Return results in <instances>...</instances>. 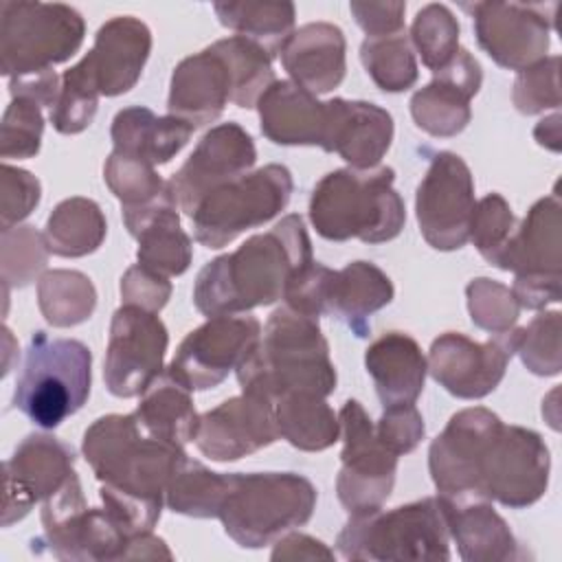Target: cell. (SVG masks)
Wrapping results in <instances>:
<instances>
[{"label":"cell","mask_w":562,"mask_h":562,"mask_svg":"<svg viewBox=\"0 0 562 562\" xmlns=\"http://www.w3.org/2000/svg\"><path fill=\"white\" fill-rule=\"evenodd\" d=\"M44 544L57 560H123L130 536L103 507H88L77 472L42 503Z\"/></svg>","instance_id":"cell-11"},{"label":"cell","mask_w":562,"mask_h":562,"mask_svg":"<svg viewBox=\"0 0 562 562\" xmlns=\"http://www.w3.org/2000/svg\"><path fill=\"white\" fill-rule=\"evenodd\" d=\"M215 46L233 75V103L246 110L255 108L259 97L277 81L270 53L241 35L217 40Z\"/></svg>","instance_id":"cell-40"},{"label":"cell","mask_w":562,"mask_h":562,"mask_svg":"<svg viewBox=\"0 0 562 562\" xmlns=\"http://www.w3.org/2000/svg\"><path fill=\"white\" fill-rule=\"evenodd\" d=\"M105 231V217L94 200L68 198L55 206L42 235L53 255L75 259L94 252Z\"/></svg>","instance_id":"cell-36"},{"label":"cell","mask_w":562,"mask_h":562,"mask_svg":"<svg viewBox=\"0 0 562 562\" xmlns=\"http://www.w3.org/2000/svg\"><path fill=\"white\" fill-rule=\"evenodd\" d=\"M391 167L336 169L323 176L310 198V220L329 241L351 237L364 244L391 241L406 222V206L393 189Z\"/></svg>","instance_id":"cell-4"},{"label":"cell","mask_w":562,"mask_h":562,"mask_svg":"<svg viewBox=\"0 0 562 562\" xmlns=\"http://www.w3.org/2000/svg\"><path fill=\"white\" fill-rule=\"evenodd\" d=\"M560 198L551 193L538 200L520 226L514 228L507 246L494 261L501 270H512V294L520 307L542 310L560 301L562 270V217Z\"/></svg>","instance_id":"cell-10"},{"label":"cell","mask_w":562,"mask_h":562,"mask_svg":"<svg viewBox=\"0 0 562 562\" xmlns=\"http://www.w3.org/2000/svg\"><path fill=\"white\" fill-rule=\"evenodd\" d=\"M44 132L42 105L26 97H13L0 125L2 158H33L40 151Z\"/></svg>","instance_id":"cell-45"},{"label":"cell","mask_w":562,"mask_h":562,"mask_svg":"<svg viewBox=\"0 0 562 562\" xmlns=\"http://www.w3.org/2000/svg\"><path fill=\"white\" fill-rule=\"evenodd\" d=\"M461 7L474 18L479 46L498 66L520 72L544 59L558 2H474Z\"/></svg>","instance_id":"cell-19"},{"label":"cell","mask_w":562,"mask_h":562,"mask_svg":"<svg viewBox=\"0 0 562 562\" xmlns=\"http://www.w3.org/2000/svg\"><path fill=\"white\" fill-rule=\"evenodd\" d=\"M151 50V31L134 15L108 20L94 37L92 50L81 59L99 94L116 97L134 88Z\"/></svg>","instance_id":"cell-26"},{"label":"cell","mask_w":562,"mask_h":562,"mask_svg":"<svg viewBox=\"0 0 562 562\" xmlns=\"http://www.w3.org/2000/svg\"><path fill=\"white\" fill-rule=\"evenodd\" d=\"M261 132L277 145H318L325 134V101L292 79L274 81L257 101Z\"/></svg>","instance_id":"cell-30"},{"label":"cell","mask_w":562,"mask_h":562,"mask_svg":"<svg viewBox=\"0 0 562 562\" xmlns=\"http://www.w3.org/2000/svg\"><path fill=\"white\" fill-rule=\"evenodd\" d=\"M342 432L340 472L336 492L349 516L375 512L391 496L397 454L375 435V426L356 400H347L338 413Z\"/></svg>","instance_id":"cell-12"},{"label":"cell","mask_w":562,"mask_h":562,"mask_svg":"<svg viewBox=\"0 0 562 562\" xmlns=\"http://www.w3.org/2000/svg\"><path fill=\"white\" fill-rule=\"evenodd\" d=\"M279 435L299 450L318 452L334 446L340 437V422L314 393H288L274 402Z\"/></svg>","instance_id":"cell-35"},{"label":"cell","mask_w":562,"mask_h":562,"mask_svg":"<svg viewBox=\"0 0 562 562\" xmlns=\"http://www.w3.org/2000/svg\"><path fill=\"white\" fill-rule=\"evenodd\" d=\"M411 40L424 66L437 72L459 53V22L446 4H426L413 20Z\"/></svg>","instance_id":"cell-42"},{"label":"cell","mask_w":562,"mask_h":562,"mask_svg":"<svg viewBox=\"0 0 562 562\" xmlns=\"http://www.w3.org/2000/svg\"><path fill=\"white\" fill-rule=\"evenodd\" d=\"M75 472V450L53 435L33 432L4 461L2 527L22 520L35 503L50 498Z\"/></svg>","instance_id":"cell-21"},{"label":"cell","mask_w":562,"mask_h":562,"mask_svg":"<svg viewBox=\"0 0 562 562\" xmlns=\"http://www.w3.org/2000/svg\"><path fill=\"white\" fill-rule=\"evenodd\" d=\"M391 279L371 261H351L334 272L325 314L342 321L353 336L367 338L371 314L393 301Z\"/></svg>","instance_id":"cell-32"},{"label":"cell","mask_w":562,"mask_h":562,"mask_svg":"<svg viewBox=\"0 0 562 562\" xmlns=\"http://www.w3.org/2000/svg\"><path fill=\"white\" fill-rule=\"evenodd\" d=\"M134 415L151 437L178 443L182 448L195 439L200 424L191 391L173 380L165 369L143 391Z\"/></svg>","instance_id":"cell-34"},{"label":"cell","mask_w":562,"mask_h":562,"mask_svg":"<svg viewBox=\"0 0 562 562\" xmlns=\"http://www.w3.org/2000/svg\"><path fill=\"white\" fill-rule=\"evenodd\" d=\"M375 435L393 454H408L424 437V417L415 404L384 408L375 424Z\"/></svg>","instance_id":"cell-53"},{"label":"cell","mask_w":562,"mask_h":562,"mask_svg":"<svg viewBox=\"0 0 562 562\" xmlns=\"http://www.w3.org/2000/svg\"><path fill=\"white\" fill-rule=\"evenodd\" d=\"M474 180L465 160L437 151L415 193L419 233L437 250H457L470 239Z\"/></svg>","instance_id":"cell-13"},{"label":"cell","mask_w":562,"mask_h":562,"mask_svg":"<svg viewBox=\"0 0 562 562\" xmlns=\"http://www.w3.org/2000/svg\"><path fill=\"white\" fill-rule=\"evenodd\" d=\"M516 351L531 373H560V312H542L527 327H522Z\"/></svg>","instance_id":"cell-49"},{"label":"cell","mask_w":562,"mask_h":562,"mask_svg":"<svg viewBox=\"0 0 562 562\" xmlns=\"http://www.w3.org/2000/svg\"><path fill=\"white\" fill-rule=\"evenodd\" d=\"M81 450L103 485L160 509L171 476L187 459L182 446L151 437L134 413L99 417L83 432Z\"/></svg>","instance_id":"cell-3"},{"label":"cell","mask_w":562,"mask_h":562,"mask_svg":"<svg viewBox=\"0 0 562 562\" xmlns=\"http://www.w3.org/2000/svg\"><path fill=\"white\" fill-rule=\"evenodd\" d=\"M255 160L250 134L233 121L222 123L202 136L187 162L167 180V189L176 206L191 217L206 193L248 173Z\"/></svg>","instance_id":"cell-20"},{"label":"cell","mask_w":562,"mask_h":562,"mask_svg":"<svg viewBox=\"0 0 562 562\" xmlns=\"http://www.w3.org/2000/svg\"><path fill=\"white\" fill-rule=\"evenodd\" d=\"M86 35L83 18L68 4L0 2V70L9 79L53 70L70 59Z\"/></svg>","instance_id":"cell-8"},{"label":"cell","mask_w":562,"mask_h":562,"mask_svg":"<svg viewBox=\"0 0 562 562\" xmlns=\"http://www.w3.org/2000/svg\"><path fill=\"white\" fill-rule=\"evenodd\" d=\"M292 187L290 169L272 162L213 189L191 215L195 241L222 248L244 231L270 222L288 206Z\"/></svg>","instance_id":"cell-9"},{"label":"cell","mask_w":562,"mask_h":562,"mask_svg":"<svg viewBox=\"0 0 562 562\" xmlns=\"http://www.w3.org/2000/svg\"><path fill=\"white\" fill-rule=\"evenodd\" d=\"M272 560H334V551H329L321 540L305 533H290L281 538L270 555Z\"/></svg>","instance_id":"cell-56"},{"label":"cell","mask_w":562,"mask_h":562,"mask_svg":"<svg viewBox=\"0 0 562 562\" xmlns=\"http://www.w3.org/2000/svg\"><path fill=\"white\" fill-rule=\"evenodd\" d=\"M228 490V474L213 472L189 457L171 476L165 503L171 512L191 518H217Z\"/></svg>","instance_id":"cell-39"},{"label":"cell","mask_w":562,"mask_h":562,"mask_svg":"<svg viewBox=\"0 0 562 562\" xmlns=\"http://www.w3.org/2000/svg\"><path fill=\"white\" fill-rule=\"evenodd\" d=\"M558 66L560 57L553 55L518 72L514 81V105L520 114H538L560 105Z\"/></svg>","instance_id":"cell-50"},{"label":"cell","mask_w":562,"mask_h":562,"mask_svg":"<svg viewBox=\"0 0 562 562\" xmlns=\"http://www.w3.org/2000/svg\"><path fill=\"white\" fill-rule=\"evenodd\" d=\"M103 178L110 191L123 202V206H140L167 195V182L154 171L151 165L112 151L103 167Z\"/></svg>","instance_id":"cell-44"},{"label":"cell","mask_w":562,"mask_h":562,"mask_svg":"<svg viewBox=\"0 0 562 562\" xmlns=\"http://www.w3.org/2000/svg\"><path fill=\"white\" fill-rule=\"evenodd\" d=\"M345 35L336 24L310 22L281 46V64L292 81L312 94L340 86L345 77Z\"/></svg>","instance_id":"cell-28"},{"label":"cell","mask_w":562,"mask_h":562,"mask_svg":"<svg viewBox=\"0 0 562 562\" xmlns=\"http://www.w3.org/2000/svg\"><path fill=\"white\" fill-rule=\"evenodd\" d=\"M450 507L441 494L395 509L351 516L336 538L345 560L437 562L450 560Z\"/></svg>","instance_id":"cell-5"},{"label":"cell","mask_w":562,"mask_h":562,"mask_svg":"<svg viewBox=\"0 0 562 562\" xmlns=\"http://www.w3.org/2000/svg\"><path fill=\"white\" fill-rule=\"evenodd\" d=\"M37 303L53 327H72L92 316L97 292L83 272L48 270L37 283Z\"/></svg>","instance_id":"cell-38"},{"label":"cell","mask_w":562,"mask_h":562,"mask_svg":"<svg viewBox=\"0 0 562 562\" xmlns=\"http://www.w3.org/2000/svg\"><path fill=\"white\" fill-rule=\"evenodd\" d=\"M235 371L244 393L272 404L288 393L327 397L336 389V369L318 318L290 305L270 314L263 336Z\"/></svg>","instance_id":"cell-2"},{"label":"cell","mask_w":562,"mask_h":562,"mask_svg":"<svg viewBox=\"0 0 562 562\" xmlns=\"http://www.w3.org/2000/svg\"><path fill=\"white\" fill-rule=\"evenodd\" d=\"M274 404L241 393L200 415L195 446L213 461H237L279 439Z\"/></svg>","instance_id":"cell-22"},{"label":"cell","mask_w":562,"mask_h":562,"mask_svg":"<svg viewBox=\"0 0 562 562\" xmlns=\"http://www.w3.org/2000/svg\"><path fill=\"white\" fill-rule=\"evenodd\" d=\"M316 507V487L294 472L228 474V490L217 518L224 531L246 549L270 544L281 533L305 525Z\"/></svg>","instance_id":"cell-6"},{"label":"cell","mask_w":562,"mask_h":562,"mask_svg":"<svg viewBox=\"0 0 562 562\" xmlns=\"http://www.w3.org/2000/svg\"><path fill=\"white\" fill-rule=\"evenodd\" d=\"M99 90L92 81L83 61L75 64L61 75L59 97L50 108V123L59 134H79L83 132L97 114Z\"/></svg>","instance_id":"cell-43"},{"label":"cell","mask_w":562,"mask_h":562,"mask_svg":"<svg viewBox=\"0 0 562 562\" xmlns=\"http://www.w3.org/2000/svg\"><path fill=\"white\" fill-rule=\"evenodd\" d=\"M48 246L44 235L33 226H18L2 231V281L18 288L33 281V277L48 261Z\"/></svg>","instance_id":"cell-46"},{"label":"cell","mask_w":562,"mask_h":562,"mask_svg":"<svg viewBox=\"0 0 562 562\" xmlns=\"http://www.w3.org/2000/svg\"><path fill=\"white\" fill-rule=\"evenodd\" d=\"M325 134L321 149L336 151L353 169H373L393 140L391 114L369 101H325Z\"/></svg>","instance_id":"cell-24"},{"label":"cell","mask_w":562,"mask_h":562,"mask_svg":"<svg viewBox=\"0 0 562 562\" xmlns=\"http://www.w3.org/2000/svg\"><path fill=\"white\" fill-rule=\"evenodd\" d=\"M516 228V217L501 193H487L472 213L470 222V239L483 259L492 266L507 246L512 233Z\"/></svg>","instance_id":"cell-48"},{"label":"cell","mask_w":562,"mask_h":562,"mask_svg":"<svg viewBox=\"0 0 562 562\" xmlns=\"http://www.w3.org/2000/svg\"><path fill=\"white\" fill-rule=\"evenodd\" d=\"M446 498V496H443ZM450 538L465 562H503L516 560L518 542L507 522L494 512L490 501H450Z\"/></svg>","instance_id":"cell-33"},{"label":"cell","mask_w":562,"mask_h":562,"mask_svg":"<svg viewBox=\"0 0 562 562\" xmlns=\"http://www.w3.org/2000/svg\"><path fill=\"white\" fill-rule=\"evenodd\" d=\"M520 336L522 327L492 334L485 342H476L457 331L441 334L430 345L426 360L428 371L454 397H485L501 384Z\"/></svg>","instance_id":"cell-18"},{"label":"cell","mask_w":562,"mask_h":562,"mask_svg":"<svg viewBox=\"0 0 562 562\" xmlns=\"http://www.w3.org/2000/svg\"><path fill=\"white\" fill-rule=\"evenodd\" d=\"M171 294V283L167 277L136 263L127 268L121 277V296L127 305H138L149 312H160Z\"/></svg>","instance_id":"cell-54"},{"label":"cell","mask_w":562,"mask_h":562,"mask_svg":"<svg viewBox=\"0 0 562 562\" xmlns=\"http://www.w3.org/2000/svg\"><path fill=\"white\" fill-rule=\"evenodd\" d=\"M259 338L261 325L250 314L211 316L187 334L165 371L189 391L213 389L239 367Z\"/></svg>","instance_id":"cell-14"},{"label":"cell","mask_w":562,"mask_h":562,"mask_svg":"<svg viewBox=\"0 0 562 562\" xmlns=\"http://www.w3.org/2000/svg\"><path fill=\"white\" fill-rule=\"evenodd\" d=\"M483 81L479 61L465 50L452 57L448 66L435 72V79L411 99V114L430 136H454L470 123V99Z\"/></svg>","instance_id":"cell-23"},{"label":"cell","mask_w":562,"mask_h":562,"mask_svg":"<svg viewBox=\"0 0 562 562\" xmlns=\"http://www.w3.org/2000/svg\"><path fill=\"white\" fill-rule=\"evenodd\" d=\"M171 193L140 204L123 206V224L138 239V263L162 274L178 277L191 263V239L180 226Z\"/></svg>","instance_id":"cell-27"},{"label":"cell","mask_w":562,"mask_h":562,"mask_svg":"<svg viewBox=\"0 0 562 562\" xmlns=\"http://www.w3.org/2000/svg\"><path fill=\"white\" fill-rule=\"evenodd\" d=\"M364 367L384 408L415 404L424 391L428 362L417 340L404 331H386L373 340L364 353Z\"/></svg>","instance_id":"cell-29"},{"label":"cell","mask_w":562,"mask_h":562,"mask_svg":"<svg viewBox=\"0 0 562 562\" xmlns=\"http://www.w3.org/2000/svg\"><path fill=\"white\" fill-rule=\"evenodd\" d=\"M215 15L220 22L241 37H248L263 46L270 57L281 53V46L292 35L294 4L270 2V0H246V2H215Z\"/></svg>","instance_id":"cell-37"},{"label":"cell","mask_w":562,"mask_h":562,"mask_svg":"<svg viewBox=\"0 0 562 562\" xmlns=\"http://www.w3.org/2000/svg\"><path fill=\"white\" fill-rule=\"evenodd\" d=\"M334 272L336 270H331L314 259L310 263H305L303 268H299L285 283V290H283L285 305H290L292 310H296L305 316H312V318L323 316Z\"/></svg>","instance_id":"cell-51"},{"label":"cell","mask_w":562,"mask_h":562,"mask_svg":"<svg viewBox=\"0 0 562 562\" xmlns=\"http://www.w3.org/2000/svg\"><path fill=\"white\" fill-rule=\"evenodd\" d=\"M465 294H468L470 318L476 327L498 334L516 325L520 305L514 299L512 290L505 288L503 283L481 277L465 288Z\"/></svg>","instance_id":"cell-47"},{"label":"cell","mask_w":562,"mask_h":562,"mask_svg":"<svg viewBox=\"0 0 562 562\" xmlns=\"http://www.w3.org/2000/svg\"><path fill=\"white\" fill-rule=\"evenodd\" d=\"M533 136L540 145H547L553 151H558L560 149V114H553L551 119H542L533 130Z\"/></svg>","instance_id":"cell-58"},{"label":"cell","mask_w":562,"mask_h":562,"mask_svg":"<svg viewBox=\"0 0 562 562\" xmlns=\"http://www.w3.org/2000/svg\"><path fill=\"white\" fill-rule=\"evenodd\" d=\"M92 353L75 338L35 331L24 351L13 406L40 428H57L90 395Z\"/></svg>","instance_id":"cell-7"},{"label":"cell","mask_w":562,"mask_h":562,"mask_svg":"<svg viewBox=\"0 0 562 562\" xmlns=\"http://www.w3.org/2000/svg\"><path fill=\"white\" fill-rule=\"evenodd\" d=\"M360 59L375 86L384 92H402L417 81V61L404 31L367 37L360 46Z\"/></svg>","instance_id":"cell-41"},{"label":"cell","mask_w":562,"mask_h":562,"mask_svg":"<svg viewBox=\"0 0 562 562\" xmlns=\"http://www.w3.org/2000/svg\"><path fill=\"white\" fill-rule=\"evenodd\" d=\"M312 261L303 217L292 213L268 233L248 237L237 250L209 261L195 279L193 303L206 318L244 314L283 299L288 279Z\"/></svg>","instance_id":"cell-1"},{"label":"cell","mask_w":562,"mask_h":562,"mask_svg":"<svg viewBox=\"0 0 562 562\" xmlns=\"http://www.w3.org/2000/svg\"><path fill=\"white\" fill-rule=\"evenodd\" d=\"M40 195H42V187L33 173L4 162L2 178H0V226H2V231L13 228V224L29 217L31 211L40 204Z\"/></svg>","instance_id":"cell-52"},{"label":"cell","mask_w":562,"mask_h":562,"mask_svg":"<svg viewBox=\"0 0 562 562\" xmlns=\"http://www.w3.org/2000/svg\"><path fill=\"white\" fill-rule=\"evenodd\" d=\"M551 457L542 437L522 426H501L481 468V496L505 507L533 505L547 490Z\"/></svg>","instance_id":"cell-17"},{"label":"cell","mask_w":562,"mask_h":562,"mask_svg":"<svg viewBox=\"0 0 562 562\" xmlns=\"http://www.w3.org/2000/svg\"><path fill=\"white\" fill-rule=\"evenodd\" d=\"M503 426L501 417L483 406L463 408L450 417L428 450L435 487L450 501L481 498V468L485 452Z\"/></svg>","instance_id":"cell-15"},{"label":"cell","mask_w":562,"mask_h":562,"mask_svg":"<svg viewBox=\"0 0 562 562\" xmlns=\"http://www.w3.org/2000/svg\"><path fill=\"white\" fill-rule=\"evenodd\" d=\"M349 9L367 37H384L404 31L406 2H351Z\"/></svg>","instance_id":"cell-55"},{"label":"cell","mask_w":562,"mask_h":562,"mask_svg":"<svg viewBox=\"0 0 562 562\" xmlns=\"http://www.w3.org/2000/svg\"><path fill=\"white\" fill-rule=\"evenodd\" d=\"M167 327L156 312L121 305L110 323L103 380L112 395L136 397L162 373Z\"/></svg>","instance_id":"cell-16"},{"label":"cell","mask_w":562,"mask_h":562,"mask_svg":"<svg viewBox=\"0 0 562 562\" xmlns=\"http://www.w3.org/2000/svg\"><path fill=\"white\" fill-rule=\"evenodd\" d=\"M132 558H140V560L143 558H167V560H171V551L167 549L162 538H156V536H151V531H145V533H136L130 538L123 560H132Z\"/></svg>","instance_id":"cell-57"},{"label":"cell","mask_w":562,"mask_h":562,"mask_svg":"<svg viewBox=\"0 0 562 562\" xmlns=\"http://www.w3.org/2000/svg\"><path fill=\"white\" fill-rule=\"evenodd\" d=\"M233 101V75L215 46L184 57L171 75L167 110L193 127L213 123Z\"/></svg>","instance_id":"cell-25"},{"label":"cell","mask_w":562,"mask_h":562,"mask_svg":"<svg viewBox=\"0 0 562 562\" xmlns=\"http://www.w3.org/2000/svg\"><path fill=\"white\" fill-rule=\"evenodd\" d=\"M193 130L178 116H156L145 105H132L114 116L110 134L114 151L156 167L169 162L189 143Z\"/></svg>","instance_id":"cell-31"}]
</instances>
